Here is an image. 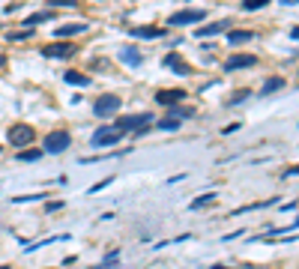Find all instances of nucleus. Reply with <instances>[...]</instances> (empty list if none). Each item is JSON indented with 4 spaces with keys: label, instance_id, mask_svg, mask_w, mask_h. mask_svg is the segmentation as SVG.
<instances>
[{
    "label": "nucleus",
    "instance_id": "f257e3e1",
    "mask_svg": "<svg viewBox=\"0 0 299 269\" xmlns=\"http://www.w3.org/2000/svg\"><path fill=\"white\" fill-rule=\"evenodd\" d=\"M9 144L15 147V149H24V147H30V144H36V129L33 126H27V123H15L12 129H9Z\"/></svg>",
    "mask_w": 299,
    "mask_h": 269
},
{
    "label": "nucleus",
    "instance_id": "f03ea898",
    "mask_svg": "<svg viewBox=\"0 0 299 269\" xmlns=\"http://www.w3.org/2000/svg\"><path fill=\"white\" fill-rule=\"evenodd\" d=\"M117 111H120V96L117 93H105V96H99L93 102V114H96V117H102V120L117 117Z\"/></svg>",
    "mask_w": 299,
    "mask_h": 269
},
{
    "label": "nucleus",
    "instance_id": "7ed1b4c3",
    "mask_svg": "<svg viewBox=\"0 0 299 269\" xmlns=\"http://www.w3.org/2000/svg\"><path fill=\"white\" fill-rule=\"evenodd\" d=\"M150 123H153V114H123V117L114 120V129H120V132H135V129L150 126Z\"/></svg>",
    "mask_w": 299,
    "mask_h": 269
},
{
    "label": "nucleus",
    "instance_id": "20e7f679",
    "mask_svg": "<svg viewBox=\"0 0 299 269\" xmlns=\"http://www.w3.org/2000/svg\"><path fill=\"white\" fill-rule=\"evenodd\" d=\"M201 21H207V12H204V9H182V12H177V15H171V18H168V24H171V27L201 24Z\"/></svg>",
    "mask_w": 299,
    "mask_h": 269
},
{
    "label": "nucleus",
    "instance_id": "39448f33",
    "mask_svg": "<svg viewBox=\"0 0 299 269\" xmlns=\"http://www.w3.org/2000/svg\"><path fill=\"white\" fill-rule=\"evenodd\" d=\"M120 138H123L120 129H114V126H102V129L93 135V147H114Z\"/></svg>",
    "mask_w": 299,
    "mask_h": 269
},
{
    "label": "nucleus",
    "instance_id": "423d86ee",
    "mask_svg": "<svg viewBox=\"0 0 299 269\" xmlns=\"http://www.w3.org/2000/svg\"><path fill=\"white\" fill-rule=\"evenodd\" d=\"M69 144H72V138H69L66 132H51V135H45V152H63V149H69Z\"/></svg>",
    "mask_w": 299,
    "mask_h": 269
},
{
    "label": "nucleus",
    "instance_id": "0eeeda50",
    "mask_svg": "<svg viewBox=\"0 0 299 269\" xmlns=\"http://www.w3.org/2000/svg\"><path fill=\"white\" fill-rule=\"evenodd\" d=\"M257 60L251 54H231L228 63H224V72H237V69H251Z\"/></svg>",
    "mask_w": 299,
    "mask_h": 269
},
{
    "label": "nucleus",
    "instance_id": "6e6552de",
    "mask_svg": "<svg viewBox=\"0 0 299 269\" xmlns=\"http://www.w3.org/2000/svg\"><path fill=\"white\" fill-rule=\"evenodd\" d=\"M72 54H75V45H69V42H63V39L42 48V57H72Z\"/></svg>",
    "mask_w": 299,
    "mask_h": 269
},
{
    "label": "nucleus",
    "instance_id": "1a4fd4ad",
    "mask_svg": "<svg viewBox=\"0 0 299 269\" xmlns=\"http://www.w3.org/2000/svg\"><path fill=\"white\" fill-rule=\"evenodd\" d=\"M182 99H185V90H179V87L177 90H159L156 93V102L159 105H179Z\"/></svg>",
    "mask_w": 299,
    "mask_h": 269
},
{
    "label": "nucleus",
    "instance_id": "9d476101",
    "mask_svg": "<svg viewBox=\"0 0 299 269\" xmlns=\"http://www.w3.org/2000/svg\"><path fill=\"white\" fill-rule=\"evenodd\" d=\"M132 36L135 39H162L165 27H132Z\"/></svg>",
    "mask_w": 299,
    "mask_h": 269
},
{
    "label": "nucleus",
    "instance_id": "9b49d317",
    "mask_svg": "<svg viewBox=\"0 0 299 269\" xmlns=\"http://www.w3.org/2000/svg\"><path fill=\"white\" fill-rule=\"evenodd\" d=\"M165 63H168V69H171V72H177V75H192V66L185 63L182 57H177V54H168V57H165Z\"/></svg>",
    "mask_w": 299,
    "mask_h": 269
},
{
    "label": "nucleus",
    "instance_id": "f8f14e48",
    "mask_svg": "<svg viewBox=\"0 0 299 269\" xmlns=\"http://www.w3.org/2000/svg\"><path fill=\"white\" fill-rule=\"evenodd\" d=\"M254 39L251 30H228V45H245Z\"/></svg>",
    "mask_w": 299,
    "mask_h": 269
},
{
    "label": "nucleus",
    "instance_id": "ddd939ff",
    "mask_svg": "<svg viewBox=\"0 0 299 269\" xmlns=\"http://www.w3.org/2000/svg\"><path fill=\"white\" fill-rule=\"evenodd\" d=\"M224 27H228V21H212V24H204L198 30V39H209V36H218Z\"/></svg>",
    "mask_w": 299,
    "mask_h": 269
},
{
    "label": "nucleus",
    "instance_id": "4468645a",
    "mask_svg": "<svg viewBox=\"0 0 299 269\" xmlns=\"http://www.w3.org/2000/svg\"><path fill=\"white\" fill-rule=\"evenodd\" d=\"M63 81H66V84H78V87H90V75H84V72H75V69H69V72L63 75Z\"/></svg>",
    "mask_w": 299,
    "mask_h": 269
},
{
    "label": "nucleus",
    "instance_id": "2eb2a0df",
    "mask_svg": "<svg viewBox=\"0 0 299 269\" xmlns=\"http://www.w3.org/2000/svg\"><path fill=\"white\" fill-rule=\"evenodd\" d=\"M87 30V24H60L57 27V39H66V36H78V33H84Z\"/></svg>",
    "mask_w": 299,
    "mask_h": 269
},
{
    "label": "nucleus",
    "instance_id": "dca6fc26",
    "mask_svg": "<svg viewBox=\"0 0 299 269\" xmlns=\"http://www.w3.org/2000/svg\"><path fill=\"white\" fill-rule=\"evenodd\" d=\"M120 60L126 66H141V51L138 48H120Z\"/></svg>",
    "mask_w": 299,
    "mask_h": 269
},
{
    "label": "nucleus",
    "instance_id": "f3484780",
    "mask_svg": "<svg viewBox=\"0 0 299 269\" xmlns=\"http://www.w3.org/2000/svg\"><path fill=\"white\" fill-rule=\"evenodd\" d=\"M42 152H45V149H39V147H36V149L24 147V149H18V162H39Z\"/></svg>",
    "mask_w": 299,
    "mask_h": 269
},
{
    "label": "nucleus",
    "instance_id": "a211bd4d",
    "mask_svg": "<svg viewBox=\"0 0 299 269\" xmlns=\"http://www.w3.org/2000/svg\"><path fill=\"white\" fill-rule=\"evenodd\" d=\"M48 18H54V15H51V12H36V15L24 18V27H36V24H42V21H48Z\"/></svg>",
    "mask_w": 299,
    "mask_h": 269
},
{
    "label": "nucleus",
    "instance_id": "6ab92c4d",
    "mask_svg": "<svg viewBox=\"0 0 299 269\" xmlns=\"http://www.w3.org/2000/svg\"><path fill=\"white\" fill-rule=\"evenodd\" d=\"M30 30H33V27H24V30H9L6 39H9V42H24V39H30Z\"/></svg>",
    "mask_w": 299,
    "mask_h": 269
},
{
    "label": "nucleus",
    "instance_id": "aec40b11",
    "mask_svg": "<svg viewBox=\"0 0 299 269\" xmlns=\"http://www.w3.org/2000/svg\"><path fill=\"white\" fill-rule=\"evenodd\" d=\"M281 87H284V78H269V81L264 84V90H260V93L269 96V93H275V90H281Z\"/></svg>",
    "mask_w": 299,
    "mask_h": 269
},
{
    "label": "nucleus",
    "instance_id": "412c9836",
    "mask_svg": "<svg viewBox=\"0 0 299 269\" xmlns=\"http://www.w3.org/2000/svg\"><path fill=\"white\" fill-rule=\"evenodd\" d=\"M209 204H215V195H201V198H195V201H192V207H189V209H204V207H209Z\"/></svg>",
    "mask_w": 299,
    "mask_h": 269
},
{
    "label": "nucleus",
    "instance_id": "4be33fe9",
    "mask_svg": "<svg viewBox=\"0 0 299 269\" xmlns=\"http://www.w3.org/2000/svg\"><path fill=\"white\" fill-rule=\"evenodd\" d=\"M156 126H159V129H168V132H171V129H179V120H177V117H165V120H159Z\"/></svg>",
    "mask_w": 299,
    "mask_h": 269
},
{
    "label": "nucleus",
    "instance_id": "5701e85b",
    "mask_svg": "<svg viewBox=\"0 0 299 269\" xmlns=\"http://www.w3.org/2000/svg\"><path fill=\"white\" fill-rule=\"evenodd\" d=\"M45 195H42V191H36V195H18V198H12L15 204H27V201H42Z\"/></svg>",
    "mask_w": 299,
    "mask_h": 269
},
{
    "label": "nucleus",
    "instance_id": "b1692460",
    "mask_svg": "<svg viewBox=\"0 0 299 269\" xmlns=\"http://www.w3.org/2000/svg\"><path fill=\"white\" fill-rule=\"evenodd\" d=\"M267 3H269V0H242V9L251 12V9H260V6H267Z\"/></svg>",
    "mask_w": 299,
    "mask_h": 269
},
{
    "label": "nucleus",
    "instance_id": "393cba45",
    "mask_svg": "<svg viewBox=\"0 0 299 269\" xmlns=\"http://www.w3.org/2000/svg\"><path fill=\"white\" fill-rule=\"evenodd\" d=\"M171 117H177V120H179V117H192V111H189V108H179V105H174Z\"/></svg>",
    "mask_w": 299,
    "mask_h": 269
},
{
    "label": "nucleus",
    "instance_id": "a878e982",
    "mask_svg": "<svg viewBox=\"0 0 299 269\" xmlns=\"http://www.w3.org/2000/svg\"><path fill=\"white\" fill-rule=\"evenodd\" d=\"M111 182H114V177H105V179H99V182H96L90 191H102V188H105V185H111Z\"/></svg>",
    "mask_w": 299,
    "mask_h": 269
},
{
    "label": "nucleus",
    "instance_id": "bb28decb",
    "mask_svg": "<svg viewBox=\"0 0 299 269\" xmlns=\"http://www.w3.org/2000/svg\"><path fill=\"white\" fill-rule=\"evenodd\" d=\"M78 0H51V6H75Z\"/></svg>",
    "mask_w": 299,
    "mask_h": 269
},
{
    "label": "nucleus",
    "instance_id": "cd10ccee",
    "mask_svg": "<svg viewBox=\"0 0 299 269\" xmlns=\"http://www.w3.org/2000/svg\"><path fill=\"white\" fill-rule=\"evenodd\" d=\"M242 99H248V90H245V93H237V96H234V99H231V105H239V102H242Z\"/></svg>",
    "mask_w": 299,
    "mask_h": 269
},
{
    "label": "nucleus",
    "instance_id": "c85d7f7f",
    "mask_svg": "<svg viewBox=\"0 0 299 269\" xmlns=\"http://www.w3.org/2000/svg\"><path fill=\"white\" fill-rule=\"evenodd\" d=\"M60 207H63V201H51V204H48V207H45V209H48V212H57V209H60Z\"/></svg>",
    "mask_w": 299,
    "mask_h": 269
},
{
    "label": "nucleus",
    "instance_id": "c756f323",
    "mask_svg": "<svg viewBox=\"0 0 299 269\" xmlns=\"http://www.w3.org/2000/svg\"><path fill=\"white\" fill-rule=\"evenodd\" d=\"M290 39H296V42H299V27H293V30H290Z\"/></svg>",
    "mask_w": 299,
    "mask_h": 269
},
{
    "label": "nucleus",
    "instance_id": "7c9ffc66",
    "mask_svg": "<svg viewBox=\"0 0 299 269\" xmlns=\"http://www.w3.org/2000/svg\"><path fill=\"white\" fill-rule=\"evenodd\" d=\"M296 174H299V165H296V168H290V171H287V177H296Z\"/></svg>",
    "mask_w": 299,
    "mask_h": 269
},
{
    "label": "nucleus",
    "instance_id": "2f4dec72",
    "mask_svg": "<svg viewBox=\"0 0 299 269\" xmlns=\"http://www.w3.org/2000/svg\"><path fill=\"white\" fill-rule=\"evenodd\" d=\"M281 3H287V6H293V3H299V0H281Z\"/></svg>",
    "mask_w": 299,
    "mask_h": 269
},
{
    "label": "nucleus",
    "instance_id": "473e14b6",
    "mask_svg": "<svg viewBox=\"0 0 299 269\" xmlns=\"http://www.w3.org/2000/svg\"><path fill=\"white\" fill-rule=\"evenodd\" d=\"M3 63H6V57H3V54H0V66H3Z\"/></svg>",
    "mask_w": 299,
    "mask_h": 269
}]
</instances>
